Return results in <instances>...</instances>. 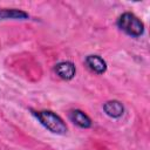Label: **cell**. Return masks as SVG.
<instances>
[{"label": "cell", "mask_w": 150, "mask_h": 150, "mask_svg": "<svg viewBox=\"0 0 150 150\" xmlns=\"http://www.w3.org/2000/svg\"><path fill=\"white\" fill-rule=\"evenodd\" d=\"M32 114L35 118L50 132L56 135H66L68 131V127L66 122L52 110H32Z\"/></svg>", "instance_id": "obj_1"}, {"label": "cell", "mask_w": 150, "mask_h": 150, "mask_svg": "<svg viewBox=\"0 0 150 150\" xmlns=\"http://www.w3.org/2000/svg\"><path fill=\"white\" fill-rule=\"evenodd\" d=\"M54 71L62 80H71L75 76L76 68H75L74 63H71L69 61H61L55 64Z\"/></svg>", "instance_id": "obj_3"}, {"label": "cell", "mask_w": 150, "mask_h": 150, "mask_svg": "<svg viewBox=\"0 0 150 150\" xmlns=\"http://www.w3.org/2000/svg\"><path fill=\"white\" fill-rule=\"evenodd\" d=\"M84 62L91 71H94L98 75L105 73V70H107V62L98 55H88L86 57Z\"/></svg>", "instance_id": "obj_5"}, {"label": "cell", "mask_w": 150, "mask_h": 150, "mask_svg": "<svg viewBox=\"0 0 150 150\" xmlns=\"http://www.w3.org/2000/svg\"><path fill=\"white\" fill-rule=\"evenodd\" d=\"M28 18H29V14L21 9H15V8H1L0 9V20H7V19L26 20Z\"/></svg>", "instance_id": "obj_7"}, {"label": "cell", "mask_w": 150, "mask_h": 150, "mask_svg": "<svg viewBox=\"0 0 150 150\" xmlns=\"http://www.w3.org/2000/svg\"><path fill=\"white\" fill-rule=\"evenodd\" d=\"M69 120H70L75 125H77V127H80V128H82V129H88V128H90L91 124H93L90 117H89L86 112H83L82 110H80V109L71 110V111L69 112Z\"/></svg>", "instance_id": "obj_4"}, {"label": "cell", "mask_w": 150, "mask_h": 150, "mask_svg": "<svg viewBox=\"0 0 150 150\" xmlns=\"http://www.w3.org/2000/svg\"><path fill=\"white\" fill-rule=\"evenodd\" d=\"M103 111L111 118H120L124 114V107L120 101L110 100L103 104Z\"/></svg>", "instance_id": "obj_6"}, {"label": "cell", "mask_w": 150, "mask_h": 150, "mask_svg": "<svg viewBox=\"0 0 150 150\" xmlns=\"http://www.w3.org/2000/svg\"><path fill=\"white\" fill-rule=\"evenodd\" d=\"M117 27L122 32H124L125 34L132 38H139L144 33L143 22L134 13H130V12H125L118 16Z\"/></svg>", "instance_id": "obj_2"}]
</instances>
